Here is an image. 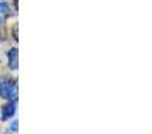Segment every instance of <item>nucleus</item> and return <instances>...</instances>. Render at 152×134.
I'll return each mask as SVG.
<instances>
[{
  "label": "nucleus",
  "mask_w": 152,
  "mask_h": 134,
  "mask_svg": "<svg viewBox=\"0 0 152 134\" xmlns=\"http://www.w3.org/2000/svg\"><path fill=\"white\" fill-rule=\"evenodd\" d=\"M15 111H16V107H15V103H13V102H10V103H7V105H4V106H3V109H1L3 119L11 118V117L15 114Z\"/></svg>",
  "instance_id": "nucleus-1"
},
{
  "label": "nucleus",
  "mask_w": 152,
  "mask_h": 134,
  "mask_svg": "<svg viewBox=\"0 0 152 134\" xmlns=\"http://www.w3.org/2000/svg\"><path fill=\"white\" fill-rule=\"evenodd\" d=\"M12 82L8 81V79H1L0 81V97L7 98L8 93H10L11 87H12Z\"/></svg>",
  "instance_id": "nucleus-2"
},
{
  "label": "nucleus",
  "mask_w": 152,
  "mask_h": 134,
  "mask_svg": "<svg viewBox=\"0 0 152 134\" xmlns=\"http://www.w3.org/2000/svg\"><path fill=\"white\" fill-rule=\"evenodd\" d=\"M8 59H10V67L12 70H16L18 68V50L16 48H12L8 54Z\"/></svg>",
  "instance_id": "nucleus-3"
},
{
  "label": "nucleus",
  "mask_w": 152,
  "mask_h": 134,
  "mask_svg": "<svg viewBox=\"0 0 152 134\" xmlns=\"http://www.w3.org/2000/svg\"><path fill=\"white\" fill-rule=\"evenodd\" d=\"M10 13V5L7 3H0V15H8Z\"/></svg>",
  "instance_id": "nucleus-4"
},
{
  "label": "nucleus",
  "mask_w": 152,
  "mask_h": 134,
  "mask_svg": "<svg viewBox=\"0 0 152 134\" xmlns=\"http://www.w3.org/2000/svg\"><path fill=\"white\" fill-rule=\"evenodd\" d=\"M11 127H12V130H13V132H16V130H18V122H15V124H12V125H11Z\"/></svg>",
  "instance_id": "nucleus-5"
}]
</instances>
